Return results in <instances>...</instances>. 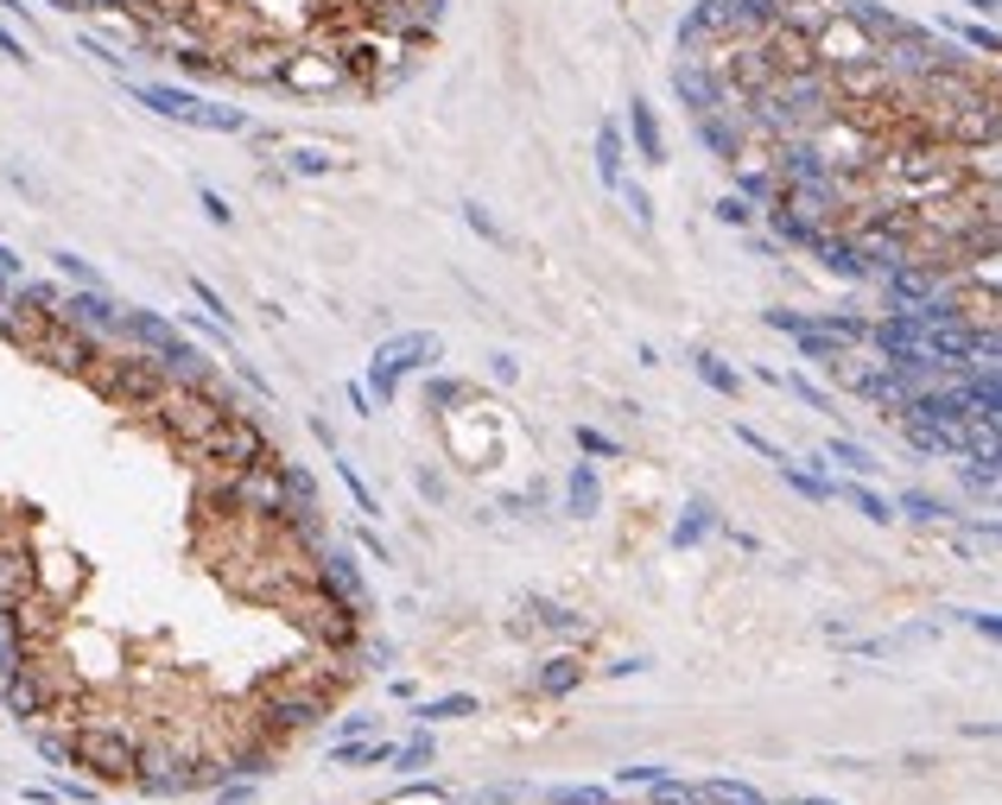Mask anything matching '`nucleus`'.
Here are the masks:
<instances>
[{"mask_svg": "<svg viewBox=\"0 0 1002 805\" xmlns=\"http://www.w3.org/2000/svg\"><path fill=\"white\" fill-rule=\"evenodd\" d=\"M527 609L540 616V628H558V634H571V628H578V616H571V609H558V603H546V596H533Z\"/></svg>", "mask_w": 1002, "mask_h": 805, "instance_id": "nucleus-27", "label": "nucleus"}, {"mask_svg": "<svg viewBox=\"0 0 1002 805\" xmlns=\"http://www.w3.org/2000/svg\"><path fill=\"white\" fill-rule=\"evenodd\" d=\"M780 805H825V800H780Z\"/></svg>", "mask_w": 1002, "mask_h": 805, "instance_id": "nucleus-49", "label": "nucleus"}, {"mask_svg": "<svg viewBox=\"0 0 1002 805\" xmlns=\"http://www.w3.org/2000/svg\"><path fill=\"white\" fill-rule=\"evenodd\" d=\"M217 800H223V805H248V800H255V787H228V780H223V787H217Z\"/></svg>", "mask_w": 1002, "mask_h": 805, "instance_id": "nucleus-46", "label": "nucleus"}, {"mask_svg": "<svg viewBox=\"0 0 1002 805\" xmlns=\"http://www.w3.org/2000/svg\"><path fill=\"white\" fill-rule=\"evenodd\" d=\"M780 476L793 482V488H800V495H806V501H831V482H818V476H806V470H800V463H787V457H780Z\"/></svg>", "mask_w": 1002, "mask_h": 805, "instance_id": "nucleus-25", "label": "nucleus"}, {"mask_svg": "<svg viewBox=\"0 0 1002 805\" xmlns=\"http://www.w3.org/2000/svg\"><path fill=\"white\" fill-rule=\"evenodd\" d=\"M692 805H768V800L743 780H705V787H692Z\"/></svg>", "mask_w": 1002, "mask_h": 805, "instance_id": "nucleus-20", "label": "nucleus"}, {"mask_svg": "<svg viewBox=\"0 0 1002 805\" xmlns=\"http://www.w3.org/2000/svg\"><path fill=\"white\" fill-rule=\"evenodd\" d=\"M831 89H838V102H882V96H894V76L882 64H844V71H831Z\"/></svg>", "mask_w": 1002, "mask_h": 805, "instance_id": "nucleus-16", "label": "nucleus"}, {"mask_svg": "<svg viewBox=\"0 0 1002 805\" xmlns=\"http://www.w3.org/2000/svg\"><path fill=\"white\" fill-rule=\"evenodd\" d=\"M629 134H634V152L647 165H667V140H660V121H654L647 102H629Z\"/></svg>", "mask_w": 1002, "mask_h": 805, "instance_id": "nucleus-18", "label": "nucleus"}, {"mask_svg": "<svg viewBox=\"0 0 1002 805\" xmlns=\"http://www.w3.org/2000/svg\"><path fill=\"white\" fill-rule=\"evenodd\" d=\"M394 761H407V768H419V761H432V735H412L407 748L394 755Z\"/></svg>", "mask_w": 1002, "mask_h": 805, "instance_id": "nucleus-37", "label": "nucleus"}, {"mask_svg": "<svg viewBox=\"0 0 1002 805\" xmlns=\"http://www.w3.org/2000/svg\"><path fill=\"white\" fill-rule=\"evenodd\" d=\"M425 400H432V406H457V400H463V387H457V381H432Z\"/></svg>", "mask_w": 1002, "mask_h": 805, "instance_id": "nucleus-38", "label": "nucleus"}, {"mask_svg": "<svg viewBox=\"0 0 1002 805\" xmlns=\"http://www.w3.org/2000/svg\"><path fill=\"white\" fill-rule=\"evenodd\" d=\"M965 45H977V51L997 58V33H990V26H965Z\"/></svg>", "mask_w": 1002, "mask_h": 805, "instance_id": "nucleus-42", "label": "nucleus"}, {"mask_svg": "<svg viewBox=\"0 0 1002 805\" xmlns=\"http://www.w3.org/2000/svg\"><path fill=\"white\" fill-rule=\"evenodd\" d=\"M831 463H844L851 476H869V470H876V457H869L856 438H831Z\"/></svg>", "mask_w": 1002, "mask_h": 805, "instance_id": "nucleus-24", "label": "nucleus"}, {"mask_svg": "<svg viewBox=\"0 0 1002 805\" xmlns=\"http://www.w3.org/2000/svg\"><path fill=\"white\" fill-rule=\"evenodd\" d=\"M336 761H394V748H387V742H343V748H336Z\"/></svg>", "mask_w": 1002, "mask_h": 805, "instance_id": "nucleus-28", "label": "nucleus"}, {"mask_svg": "<svg viewBox=\"0 0 1002 805\" xmlns=\"http://www.w3.org/2000/svg\"><path fill=\"white\" fill-rule=\"evenodd\" d=\"M203 216H210V222H223V228H228V216H235V210H228L217 190H203Z\"/></svg>", "mask_w": 1002, "mask_h": 805, "instance_id": "nucleus-41", "label": "nucleus"}, {"mask_svg": "<svg viewBox=\"0 0 1002 805\" xmlns=\"http://www.w3.org/2000/svg\"><path fill=\"white\" fill-rule=\"evenodd\" d=\"M286 51H293V45H280V38H248V45H228V51H217V71L235 76V83H255V89H267V83H280Z\"/></svg>", "mask_w": 1002, "mask_h": 805, "instance_id": "nucleus-11", "label": "nucleus"}, {"mask_svg": "<svg viewBox=\"0 0 1002 805\" xmlns=\"http://www.w3.org/2000/svg\"><path fill=\"white\" fill-rule=\"evenodd\" d=\"M102 400H114V406H152L172 381H165V368H159V356H147V349H121V356H96L89 362V374H83Z\"/></svg>", "mask_w": 1002, "mask_h": 805, "instance_id": "nucleus-5", "label": "nucleus"}, {"mask_svg": "<svg viewBox=\"0 0 1002 805\" xmlns=\"http://www.w3.org/2000/svg\"><path fill=\"white\" fill-rule=\"evenodd\" d=\"M463 216H470V228H477V235H488V242H502V228H495V216H488V210H463Z\"/></svg>", "mask_w": 1002, "mask_h": 805, "instance_id": "nucleus-43", "label": "nucleus"}, {"mask_svg": "<svg viewBox=\"0 0 1002 805\" xmlns=\"http://www.w3.org/2000/svg\"><path fill=\"white\" fill-rule=\"evenodd\" d=\"M71 761L89 768V780H102V787H127L140 773V730L127 717L89 710V697H83V710L71 723Z\"/></svg>", "mask_w": 1002, "mask_h": 805, "instance_id": "nucleus-1", "label": "nucleus"}, {"mask_svg": "<svg viewBox=\"0 0 1002 805\" xmlns=\"http://www.w3.org/2000/svg\"><path fill=\"white\" fill-rule=\"evenodd\" d=\"M190 293H197V298H203V305H210V311H217V318H223V324H228V305H223V298H217V293H210L203 280H190Z\"/></svg>", "mask_w": 1002, "mask_h": 805, "instance_id": "nucleus-45", "label": "nucleus"}, {"mask_svg": "<svg viewBox=\"0 0 1002 805\" xmlns=\"http://www.w3.org/2000/svg\"><path fill=\"white\" fill-rule=\"evenodd\" d=\"M331 704L336 697H324V692H311V685H298V679H260L255 685V730H267V735H293V730H311V723H324L331 717Z\"/></svg>", "mask_w": 1002, "mask_h": 805, "instance_id": "nucleus-6", "label": "nucleus"}, {"mask_svg": "<svg viewBox=\"0 0 1002 805\" xmlns=\"http://www.w3.org/2000/svg\"><path fill=\"white\" fill-rule=\"evenodd\" d=\"M147 412H152V425L178 444V450H197V444H203L228 419V412H235V400H228V394H217V387H178V381H172V387L147 406Z\"/></svg>", "mask_w": 1002, "mask_h": 805, "instance_id": "nucleus-3", "label": "nucleus"}, {"mask_svg": "<svg viewBox=\"0 0 1002 805\" xmlns=\"http://www.w3.org/2000/svg\"><path fill=\"white\" fill-rule=\"evenodd\" d=\"M190 457L203 463V476L223 482V476H242V470H255V463H273V438L260 432L255 412H242V406H235V412H228L223 425H217L210 438L197 444Z\"/></svg>", "mask_w": 1002, "mask_h": 805, "instance_id": "nucleus-4", "label": "nucleus"}, {"mask_svg": "<svg viewBox=\"0 0 1002 805\" xmlns=\"http://www.w3.org/2000/svg\"><path fill=\"white\" fill-rule=\"evenodd\" d=\"M806 45H813V64H825V71H844V64H876V38L856 26L851 13L838 7L818 33H806Z\"/></svg>", "mask_w": 1002, "mask_h": 805, "instance_id": "nucleus-9", "label": "nucleus"}, {"mask_svg": "<svg viewBox=\"0 0 1002 805\" xmlns=\"http://www.w3.org/2000/svg\"><path fill=\"white\" fill-rule=\"evenodd\" d=\"M127 96L147 102L152 114H165V121H178V127H203V134H248V114H242V109H210L203 96L172 89V83H127Z\"/></svg>", "mask_w": 1002, "mask_h": 805, "instance_id": "nucleus-7", "label": "nucleus"}, {"mask_svg": "<svg viewBox=\"0 0 1002 805\" xmlns=\"http://www.w3.org/2000/svg\"><path fill=\"white\" fill-rule=\"evenodd\" d=\"M33 356L51 362L58 374H89V362L102 356V343H96V330H76V324H64V318H51V324L38 330Z\"/></svg>", "mask_w": 1002, "mask_h": 805, "instance_id": "nucleus-10", "label": "nucleus"}, {"mask_svg": "<svg viewBox=\"0 0 1002 805\" xmlns=\"http://www.w3.org/2000/svg\"><path fill=\"white\" fill-rule=\"evenodd\" d=\"M705 533H710V508H705V501H698V508H692V520H685V527H679L672 540H679V546H698Z\"/></svg>", "mask_w": 1002, "mask_h": 805, "instance_id": "nucleus-33", "label": "nucleus"}, {"mask_svg": "<svg viewBox=\"0 0 1002 805\" xmlns=\"http://www.w3.org/2000/svg\"><path fill=\"white\" fill-rule=\"evenodd\" d=\"M58 318L64 324H76V330H114L121 324V305H109V293L102 286H76V293H64V305H58Z\"/></svg>", "mask_w": 1002, "mask_h": 805, "instance_id": "nucleus-14", "label": "nucleus"}, {"mask_svg": "<svg viewBox=\"0 0 1002 805\" xmlns=\"http://www.w3.org/2000/svg\"><path fill=\"white\" fill-rule=\"evenodd\" d=\"M280 609H286V622H293L305 641H318V647H343V654H349V647L362 641V609H356L343 590H331L324 578L293 590V596H280Z\"/></svg>", "mask_w": 1002, "mask_h": 805, "instance_id": "nucleus-2", "label": "nucleus"}, {"mask_svg": "<svg viewBox=\"0 0 1002 805\" xmlns=\"http://www.w3.org/2000/svg\"><path fill=\"white\" fill-rule=\"evenodd\" d=\"M616 190H622V197H629V210H634V222H641V228H647V222H654V203H647V190H641V184H616Z\"/></svg>", "mask_w": 1002, "mask_h": 805, "instance_id": "nucleus-36", "label": "nucleus"}, {"mask_svg": "<svg viewBox=\"0 0 1002 805\" xmlns=\"http://www.w3.org/2000/svg\"><path fill=\"white\" fill-rule=\"evenodd\" d=\"M7 533H13V513H7V501H0V540H7Z\"/></svg>", "mask_w": 1002, "mask_h": 805, "instance_id": "nucleus-48", "label": "nucleus"}, {"mask_svg": "<svg viewBox=\"0 0 1002 805\" xmlns=\"http://www.w3.org/2000/svg\"><path fill=\"white\" fill-rule=\"evenodd\" d=\"M571 508H578V513L596 508V476H591V470H578V476H571Z\"/></svg>", "mask_w": 1002, "mask_h": 805, "instance_id": "nucleus-35", "label": "nucleus"}, {"mask_svg": "<svg viewBox=\"0 0 1002 805\" xmlns=\"http://www.w3.org/2000/svg\"><path fill=\"white\" fill-rule=\"evenodd\" d=\"M33 590H38L33 584V552L7 533V540H0V609L20 603V596H33Z\"/></svg>", "mask_w": 1002, "mask_h": 805, "instance_id": "nucleus-17", "label": "nucleus"}, {"mask_svg": "<svg viewBox=\"0 0 1002 805\" xmlns=\"http://www.w3.org/2000/svg\"><path fill=\"white\" fill-rule=\"evenodd\" d=\"M0 704H7L20 723H45V710H51V692H45V679H38L26 659H13V666H7V685H0Z\"/></svg>", "mask_w": 1002, "mask_h": 805, "instance_id": "nucleus-13", "label": "nucleus"}, {"mask_svg": "<svg viewBox=\"0 0 1002 805\" xmlns=\"http://www.w3.org/2000/svg\"><path fill=\"white\" fill-rule=\"evenodd\" d=\"M578 444H584V450H596V457H616V444L603 438V432H591V425H578Z\"/></svg>", "mask_w": 1002, "mask_h": 805, "instance_id": "nucleus-39", "label": "nucleus"}, {"mask_svg": "<svg viewBox=\"0 0 1002 805\" xmlns=\"http://www.w3.org/2000/svg\"><path fill=\"white\" fill-rule=\"evenodd\" d=\"M672 89H679V102H685V114L698 121V114H710V102H717V83L710 76H698L692 64H679L672 71Z\"/></svg>", "mask_w": 1002, "mask_h": 805, "instance_id": "nucleus-19", "label": "nucleus"}, {"mask_svg": "<svg viewBox=\"0 0 1002 805\" xmlns=\"http://www.w3.org/2000/svg\"><path fill=\"white\" fill-rule=\"evenodd\" d=\"M0 13H13V20H33V7H20V0H0Z\"/></svg>", "mask_w": 1002, "mask_h": 805, "instance_id": "nucleus-47", "label": "nucleus"}, {"mask_svg": "<svg viewBox=\"0 0 1002 805\" xmlns=\"http://www.w3.org/2000/svg\"><path fill=\"white\" fill-rule=\"evenodd\" d=\"M0 58H13V64H26V58H33V51H26V45H20V38L7 33V26H0Z\"/></svg>", "mask_w": 1002, "mask_h": 805, "instance_id": "nucleus-44", "label": "nucleus"}, {"mask_svg": "<svg viewBox=\"0 0 1002 805\" xmlns=\"http://www.w3.org/2000/svg\"><path fill=\"white\" fill-rule=\"evenodd\" d=\"M698 374H705L717 394H737V368H723V362H710V356H698Z\"/></svg>", "mask_w": 1002, "mask_h": 805, "instance_id": "nucleus-34", "label": "nucleus"}, {"mask_svg": "<svg viewBox=\"0 0 1002 805\" xmlns=\"http://www.w3.org/2000/svg\"><path fill=\"white\" fill-rule=\"evenodd\" d=\"M578 679H584V666H578V659H546V672H540V692H546V697H565L571 685H578Z\"/></svg>", "mask_w": 1002, "mask_h": 805, "instance_id": "nucleus-23", "label": "nucleus"}, {"mask_svg": "<svg viewBox=\"0 0 1002 805\" xmlns=\"http://www.w3.org/2000/svg\"><path fill=\"white\" fill-rule=\"evenodd\" d=\"M470 710H477V697H438V704H425L419 717H425V723H445V717H470Z\"/></svg>", "mask_w": 1002, "mask_h": 805, "instance_id": "nucleus-31", "label": "nucleus"}, {"mask_svg": "<svg viewBox=\"0 0 1002 805\" xmlns=\"http://www.w3.org/2000/svg\"><path fill=\"white\" fill-rule=\"evenodd\" d=\"M425 362H438V336H394L387 349H374V394L394 400L400 374L407 368H425Z\"/></svg>", "mask_w": 1002, "mask_h": 805, "instance_id": "nucleus-12", "label": "nucleus"}, {"mask_svg": "<svg viewBox=\"0 0 1002 805\" xmlns=\"http://www.w3.org/2000/svg\"><path fill=\"white\" fill-rule=\"evenodd\" d=\"M831 495L856 501V508L869 513V520H894V501H882V495H876V488H863V482H831Z\"/></svg>", "mask_w": 1002, "mask_h": 805, "instance_id": "nucleus-22", "label": "nucleus"}, {"mask_svg": "<svg viewBox=\"0 0 1002 805\" xmlns=\"http://www.w3.org/2000/svg\"><path fill=\"white\" fill-rule=\"evenodd\" d=\"M83 558H71V552H51V558H33V584L38 596H51V603H71L76 590H83Z\"/></svg>", "mask_w": 1002, "mask_h": 805, "instance_id": "nucleus-15", "label": "nucleus"}, {"mask_svg": "<svg viewBox=\"0 0 1002 805\" xmlns=\"http://www.w3.org/2000/svg\"><path fill=\"white\" fill-rule=\"evenodd\" d=\"M280 83H286L293 96H331V89H349V71H343V58H336L331 38H311V45H293V51H286Z\"/></svg>", "mask_w": 1002, "mask_h": 805, "instance_id": "nucleus-8", "label": "nucleus"}, {"mask_svg": "<svg viewBox=\"0 0 1002 805\" xmlns=\"http://www.w3.org/2000/svg\"><path fill=\"white\" fill-rule=\"evenodd\" d=\"M596 172H603V184H609V190L622 184V134H616V127H603V134H596Z\"/></svg>", "mask_w": 1002, "mask_h": 805, "instance_id": "nucleus-21", "label": "nucleus"}, {"mask_svg": "<svg viewBox=\"0 0 1002 805\" xmlns=\"http://www.w3.org/2000/svg\"><path fill=\"white\" fill-rule=\"evenodd\" d=\"M901 508L920 513V520H952V508H945V501H932L927 488H907V495H901Z\"/></svg>", "mask_w": 1002, "mask_h": 805, "instance_id": "nucleus-29", "label": "nucleus"}, {"mask_svg": "<svg viewBox=\"0 0 1002 805\" xmlns=\"http://www.w3.org/2000/svg\"><path fill=\"white\" fill-rule=\"evenodd\" d=\"M787 387H793V394H800V400H806V406H818V412H825V394H818L813 381H800V374H787Z\"/></svg>", "mask_w": 1002, "mask_h": 805, "instance_id": "nucleus-40", "label": "nucleus"}, {"mask_svg": "<svg viewBox=\"0 0 1002 805\" xmlns=\"http://www.w3.org/2000/svg\"><path fill=\"white\" fill-rule=\"evenodd\" d=\"M51 260H58V273H64L71 286H102V273H96L83 255H51Z\"/></svg>", "mask_w": 1002, "mask_h": 805, "instance_id": "nucleus-26", "label": "nucleus"}, {"mask_svg": "<svg viewBox=\"0 0 1002 805\" xmlns=\"http://www.w3.org/2000/svg\"><path fill=\"white\" fill-rule=\"evenodd\" d=\"M331 165H336V159L324 147H298L293 152V172H305V178H318V172H331Z\"/></svg>", "mask_w": 1002, "mask_h": 805, "instance_id": "nucleus-32", "label": "nucleus"}, {"mask_svg": "<svg viewBox=\"0 0 1002 805\" xmlns=\"http://www.w3.org/2000/svg\"><path fill=\"white\" fill-rule=\"evenodd\" d=\"M749 216H755V210H749V197H743V190H723V197H717V222H730V228H743Z\"/></svg>", "mask_w": 1002, "mask_h": 805, "instance_id": "nucleus-30", "label": "nucleus"}]
</instances>
